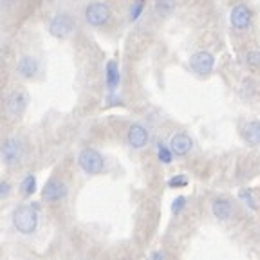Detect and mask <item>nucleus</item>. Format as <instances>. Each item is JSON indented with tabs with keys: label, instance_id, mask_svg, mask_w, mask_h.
Listing matches in <instances>:
<instances>
[{
	"label": "nucleus",
	"instance_id": "1",
	"mask_svg": "<svg viewBox=\"0 0 260 260\" xmlns=\"http://www.w3.org/2000/svg\"><path fill=\"white\" fill-rule=\"evenodd\" d=\"M40 215L37 204H20L11 213V224L20 235H32L38 230Z\"/></svg>",
	"mask_w": 260,
	"mask_h": 260
},
{
	"label": "nucleus",
	"instance_id": "2",
	"mask_svg": "<svg viewBox=\"0 0 260 260\" xmlns=\"http://www.w3.org/2000/svg\"><path fill=\"white\" fill-rule=\"evenodd\" d=\"M78 167L85 172L87 175H100L105 170V157L102 152H98L96 148H83L78 154Z\"/></svg>",
	"mask_w": 260,
	"mask_h": 260
},
{
	"label": "nucleus",
	"instance_id": "3",
	"mask_svg": "<svg viewBox=\"0 0 260 260\" xmlns=\"http://www.w3.org/2000/svg\"><path fill=\"white\" fill-rule=\"evenodd\" d=\"M29 105V94L22 89H13L6 94L4 98V110L8 114V118L18 119L24 116L25 109Z\"/></svg>",
	"mask_w": 260,
	"mask_h": 260
},
{
	"label": "nucleus",
	"instance_id": "4",
	"mask_svg": "<svg viewBox=\"0 0 260 260\" xmlns=\"http://www.w3.org/2000/svg\"><path fill=\"white\" fill-rule=\"evenodd\" d=\"M76 31V20L69 13H56V15L49 20V35L58 40L69 38Z\"/></svg>",
	"mask_w": 260,
	"mask_h": 260
},
{
	"label": "nucleus",
	"instance_id": "5",
	"mask_svg": "<svg viewBox=\"0 0 260 260\" xmlns=\"http://www.w3.org/2000/svg\"><path fill=\"white\" fill-rule=\"evenodd\" d=\"M83 15L90 27H105L112 18V9L107 2H90Z\"/></svg>",
	"mask_w": 260,
	"mask_h": 260
},
{
	"label": "nucleus",
	"instance_id": "6",
	"mask_svg": "<svg viewBox=\"0 0 260 260\" xmlns=\"http://www.w3.org/2000/svg\"><path fill=\"white\" fill-rule=\"evenodd\" d=\"M69 190H67V184L61 181V179H49L45 183L44 190H42V201L47 204H58L61 201H65Z\"/></svg>",
	"mask_w": 260,
	"mask_h": 260
},
{
	"label": "nucleus",
	"instance_id": "7",
	"mask_svg": "<svg viewBox=\"0 0 260 260\" xmlns=\"http://www.w3.org/2000/svg\"><path fill=\"white\" fill-rule=\"evenodd\" d=\"M24 159V145L20 139L8 138L2 145V161L6 167H18Z\"/></svg>",
	"mask_w": 260,
	"mask_h": 260
},
{
	"label": "nucleus",
	"instance_id": "8",
	"mask_svg": "<svg viewBox=\"0 0 260 260\" xmlns=\"http://www.w3.org/2000/svg\"><path fill=\"white\" fill-rule=\"evenodd\" d=\"M230 24L235 31H248L253 24V11L249 6L237 4L230 11Z\"/></svg>",
	"mask_w": 260,
	"mask_h": 260
},
{
	"label": "nucleus",
	"instance_id": "9",
	"mask_svg": "<svg viewBox=\"0 0 260 260\" xmlns=\"http://www.w3.org/2000/svg\"><path fill=\"white\" fill-rule=\"evenodd\" d=\"M188 65H190V69L197 76H208L213 71V67H215V56L208 53V51H197V53H193L190 56Z\"/></svg>",
	"mask_w": 260,
	"mask_h": 260
},
{
	"label": "nucleus",
	"instance_id": "10",
	"mask_svg": "<svg viewBox=\"0 0 260 260\" xmlns=\"http://www.w3.org/2000/svg\"><path fill=\"white\" fill-rule=\"evenodd\" d=\"M150 141V132L143 123H132L126 128V145L134 150H141Z\"/></svg>",
	"mask_w": 260,
	"mask_h": 260
},
{
	"label": "nucleus",
	"instance_id": "11",
	"mask_svg": "<svg viewBox=\"0 0 260 260\" xmlns=\"http://www.w3.org/2000/svg\"><path fill=\"white\" fill-rule=\"evenodd\" d=\"M40 71V61L31 54H22L15 65V74L22 80H32Z\"/></svg>",
	"mask_w": 260,
	"mask_h": 260
},
{
	"label": "nucleus",
	"instance_id": "12",
	"mask_svg": "<svg viewBox=\"0 0 260 260\" xmlns=\"http://www.w3.org/2000/svg\"><path fill=\"white\" fill-rule=\"evenodd\" d=\"M168 145H170L172 152H174L177 157H184V155H188L193 150V139L188 134H184V132H177V134L172 136Z\"/></svg>",
	"mask_w": 260,
	"mask_h": 260
},
{
	"label": "nucleus",
	"instance_id": "13",
	"mask_svg": "<svg viewBox=\"0 0 260 260\" xmlns=\"http://www.w3.org/2000/svg\"><path fill=\"white\" fill-rule=\"evenodd\" d=\"M242 139L249 146H260V121L258 119H249L240 128Z\"/></svg>",
	"mask_w": 260,
	"mask_h": 260
},
{
	"label": "nucleus",
	"instance_id": "14",
	"mask_svg": "<svg viewBox=\"0 0 260 260\" xmlns=\"http://www.w3.org/2000/svg\"><path fill=\"white\" fill-rule=\"evenodd\" d=\"M119 81H121V74H119L118 61L109 60L105 65V83H107V90H109V94H114L116 90H118Z\"/></svg>",
	"mask_w": 260,
	"mask_h": 260
},
{
	"label": "nucleus",
	"instance_id": "15",
	"mask_svg": "<svg viewBox=\"0 0 260 260\" xmlns=\"http://www.w3.org/2000/svg\"><path fill=\"white\" fill-rule=\"evenodd\" d=\"M233 211H235V208H233V203L230 199L219 197V199H215L211 203V213L219 220H228L233 215Z\"/></svg>",
	"mask_w": 260,
	"mask_h": 260
},
{
	"label": "nucleus",
	"instance_id": "16",
	"mask_svg": "<svg viewBox=\"0 0 260 260\" xmlns=\"http://www.w3.org/2000/svg\"><path fill=\"white\" fill-rule=\"evenodd\" d=\"M38 188V181H37V175L35 174H27L24 179H22L20 183V193L24 197H31Z\"/></svg>",
	"mask_w": 260,
	"mask_h": 260
},
{
	"label": "nucleus",
	"instance_id": "17",
	"mask_svg": "<svg viewBox=\"0 0 260 260\" xmlns=\"http://www.w3.org/2000/svg\"><path fill=\"white\" fill-rule=\"evenodd\" d=\"M155 152H157V159L159 162H162V165H170L172 161H174V152H172L170 145H167V143H157V146H155Z\"/></svg>",
	"mask_w": 260,
	"mask_h": 260
},
{
	"label": "nucleus",
	"instance_id": "18",
	"mask_svg": "<svg viewBox=\"0 0 260 260\" xmlns=\"http://www.w3.org/2000/svg\"><path fill=\"white\" fill-rule=\"evenodd\" d=\"M145 6H146V0H132V4L128 8V20L138 22L143 13H145Z\"/></svg>",
	"mask_w": 260,
	"mask_h": 260
},
{
	"label": "nucleus",
	"instance_id": "19",
	"mask_svg": "<svg viewBox=\"0 0 260 260\" xmlns=\"http://www.w3.org/2000/svg\"><path fill=\"white\" fill-rule=\"evenodd\" d=\"M154 8L159 16H170L175 9V2L174 0H155Z\"/></svg>",
	"mask_w": 260,
	"mask_h": 260
},
{
	"label": "nucleus",
	"instance_id": "20",
	"mask_svg": "<svg viewBox=\"0 0 260 260\" xmlns=\"http://www.w3.org/2000/svg\"><path fill=\"white\" fill-rule=\"evenodd\" d=\"M239 199L242 201L244 204L248 208H251V210H256V199H255V195H253V191L249 190V188H242V190L239 191Z\"/></svg>",
	"mask_w": 260,
	"mask_h": 260
},
{
	"label": "nucleus",
	"instance_id": "21",
	"mask_svg": "<svg viewBox=\"0 0 260 260\" xmlns=\"http://www.w3.org/2000/svg\"><path fill=\"white\" fill-rule=\"evenodd\" d=\"M244 61L248 67L251 69H258L260 67V51H248L246 56H244Z\"/></svg>",
	"mask_w": 260,
	"mask_h": 260
},
{
	"label": "nucleus",
	"instance_id": "22",
	"mask_svg": "<svg viewBox=\"0 0 260 260\" xmlns=\"http://www.w3.org/2000/svg\"><path fill=\"white\" fill-rule=\"evenodd\" d=\"M188 184V177L184 174H177L168 179V188H184Z\"/></svg>",
	"mask_w": 260,
	"mask_h": 260
},
{
	"label": "nucleus",
	"instance_id": "23",
	"mask_svg": "<svg viewBox=\"0 0 260 260\" xmlns=\"http://www.w3.org/2000/svg\"><path fill=\"white\" fill-rule=\"evenodd\" d=\"M184 208H186V197H184V195L175 197L174 203H172V213H174V215H179Z\"/></svg>",
	"mask_w": 260,
	"mask_h": 260
},
{
	"label": "nucleus",
	"instance_id": "24",
	"mask_svg": "<svg viewBox=\"0 0 260 260\" xmlns=\"http://www.w3.org/2000/svg\"><path fill=\"white\" fill-rule=\"evenodd\" d=\"M9 193H11V184H9L8 181H2V183H0V197H2V199H8Z\"/></svg>",
	"mask_w": 260,
	"mask_h": 260
},
{
	"label": "nucleus",
	"instance_id": "25",
	"mask_svg": "<svg viewBox=\"0 0 260 260\" xmlns=\"http://www.w3.org/2000/svg\"><path fill=\"white\" fill-rule=\"evenodd\" d=\"M167 253L165 251H154V253H150V258L152 260H161V258H167Z\"/></svg>",
	"mask_w": 260,
	"mask_h": 260
},
{
	"label": "nucleus",
	"instance_id": "26",
	"mask_svg": "<svg viewBox=\"0 0 260 260\" xmlns=\"http://www.w3.org/2000/svg\"><path fill=\"white\" fill-rule=\"evenodd\" d=\"M2 2H4V4H11L13 0H2Z\"/></svg>",
	"mask_w": 260,
	"mask_h": 260
}]
</instances>
